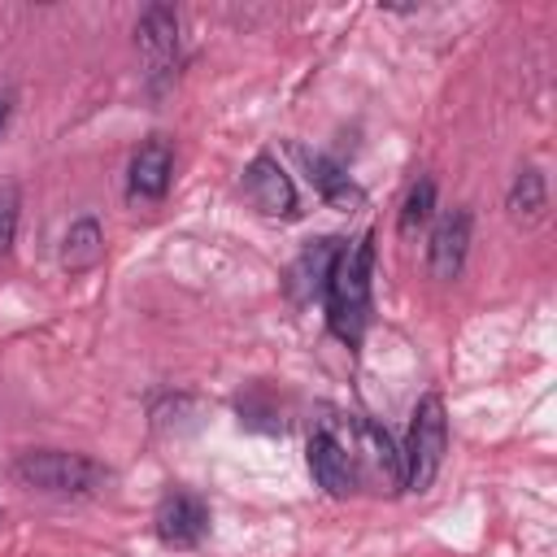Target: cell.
Segmentation results:
<instances>
[{
    "label": "cell",
    "instance_id": "10",
    "mask_svg": "<svg viewBox=\"0 0 557 557\" xmlns=\"http://www.w3.org/2000/svg\"><path fill=\"white\" fill-rule=\"evenodd\" d=\"M339 239H313V244H305V252L292 261V270H287V292H292V300H313V296H322L326 292V278H331V265H335V257H339Z\"/></svg>",
    "mask_w": 557,
    "mask_h": 557
},
{
    "label": "cell",
    "instance_id": "1",
    "mask_svg": "<svg viewBox=\"0 0 557 557\" xmlns=\"http://www.w3.org/2000/svg\"><path fill=\"white\" fill-rule=\"evenodd\" d=\"M370 270H374V235H361L352 248H339L326 278V322L344 344H357L370 318Z\"/></svg>",
    "mask_w": 557,
    "mask_h": 557
},
{
    "label": "cell",
    "instance_id": "11",
    "mask_svg": "<svg viewBox=\"0 0 557 557\" xmlns=\"http://www.w3.org/2000/svg\"><path fill=\"white\" fill-rule=\"evenodd\" d=\"M100 257H104V231H100V222L96 218H74L70 231H65V239H61V265L70 274H87V270L100 265Z\"/></svg>",
    "mask_w": 557,
    "mask_h": 557
},
{
    "label": "cell",
    "instance_id": "5",
    "mask_svg": "<svg viewBox=\"0 0 557 557\" xmlns=\"http://www.w3.org/2000/svg\"><path fill=\"white\" fill-rule=\"evenodd\" d=\"M157 540L170 544V548H196L205 535H209V505L191 492H170L161 505H157Z\"/></svg>",
    "mask_w": 557,
    "mask_h": 557
},
{
    "label": "cell",
    "instance_id": "8",
    "mask_svg": "<svg viewBox=\"0 0 557 557\" xmlns=\"http://www.w3.org/2000/svg\"><path fill=\"white\" fill-rule=\"evenodd\" d=\"M135 44H139L152 74L170 70V61L178 57V13H174V4H148L135 22Z\"/></svg>",
    "mask_w": 557,
    "mask_h": 557
},
{
    "label": "cell",
    "instance_id": "13",
    "mask_svg": "<svg viewBox=\"0 0 557 557\" xmlns=\"http://www.w3.org/2000/svg\"><path fill=\"white\" fill-rule=\"evenodd\" d=\"M352 453H357V461L366 457V461L387 479V487H392V492L405 483L400 453L392 448V440H387V431H383V426H374V422H357V444H352Z\"/></svg>",
    "mask_w": 557,
    "mask_h": 557
},
{
    "label": "cell",
    "instance_id": "9",
    "mask_svg": "<svg viewBox=\"0 0 557 557\" xmlns=\"http://www.w3.org/2000/svg\"><path fill=\"white\" fill-rule=\"evenodd\" d=\"M170 178H174V148L170 139H148L135 148L131 157V196L139 200H161L170 191Z\"/></svg>",
    "mask_w": 557,
    "mask_h": 557
},
{
    "label": "cell",
    "instance_id": "16",
    "mask_svg": "<svg viewBox=\"0 0 557 557\" xmlns=\"http://www.w3.org/2000/svg\"><path fill=\"white\" fill-rule=\"evenodd\" d=\"M17 218H22V191L17 183H0V257L17 239Z\"/></svg>",
    "mask_w": 557,
    "mask_h": 557
},
{
    "label": "cell",
    "instance_id": "2",
    "mask_svg": "<svg viewBox=\"0 0 557 557\" xmlns=\"http://www.w3.org/2000/svg\"><path fill=\"white\" fill-rule=\"evenodd\" d=\"M13 479L35 487V492H52V496H87L109 479V470L83 453L35 448V453H22L13 461Z\"/></svg>",
    "mask_w": 557,
    "mask_h": 557
},
{
    "label": "cell",
    "instance_id": "3",
    "mask_svg": "<svg viewBox=\"0 0 557 557\" xmlns=\"http://www.w3.org/2000/svg\"><path fill=\"white\" fill-rule=\"evenodd\" d=\"M444 453H448V409H444V396L426 392L418 405H413V422H409V444H405V487L409 492H426L444 466Z\"/></svg>",
    "mask_w": 557,
    "mask_h": 557
},
{
    "label": "cell",
    "instance_id": "17",
    "mask_svg": "<svg viewBox=\"0 0 557 557\" xmlns=\"http://www.w3.org/2000/svg\"><path fill=\"white\" fill-rule=\"evenodd\" d=\"M4 122H9V96H0V131H4Z\"/></svg>",
    "mask_w": 557,
    "mask_h": 557
},
{
    "label": "cell",
    "instance_id": "14",
    "mask_svg": "<svg viewBox=\"0 0 557 557\" xmlns=\"http://www.w3.org/2000/svg\"><path fill=\"white\" fill-rule=\"evenodd\" d=\"M305 165H309V178H313V187L331 200V205H357L361 200V191L348 183V174L331 161V157H322V152H305Z\"/></svg>",
    "mask_w": 557,
    "mask_h": 557
},
{
    "label": "cell",
    "instance_id": "15",
    "mask_svg": "<svg viewBox=\"0 0 557 557\" xmlns=\"http://www.w3.org/2000/svg\"><path fill=\"white\" fill-rule=\"evenodd\" d=\"M435 213V183L431 178H418L409 191H405V205H400V235L413 239Z\"/></svg>",
    "mask_w": 557,
    "mask_h": 557
},
{
    "label": "cell",
    "instance_id": "6",
    "mask_svg": "<svg viewBox=\"0 0 557 557\" xmlns=\"http://www.w3.org/2000/svg\"><path fill=\"white\" fill-rule=\"evenodd\" d=\"M244 191L270 218H292L296 213V183L287 178V170L270 152L252 157V165L244 170Z\"/></svg>",
    "mask_w": 557,
    "mask_h": 557
},
{
    "label": "cell",
    "instance_id": "12",
    "mask_svg": "<svg viewBox=\"0 0 557 557\" xmlns=\"http://www.w3.org/2000/svg\"><path fill=\"white\" fill-rule=\"evenodd\" d=\"M505 209H509V218L518 226H531V222L544 218V209H548V183H544V174L535 165H522L513 174L509 196H505Z\"/></svg>",
    "mask_w": 557,
    "mask_h": 557
},
{
    "label": "cell",
    "instance_id": "4",
    "mask_svg": "<svg viewBox=\"0 0 557 557\" xmlns=\"http://www.w3.org/2000/svg\"><path fill=\"white\" fill-rule=\"evenodd\" d=\"M309 470H313L318 487L331 496H348L361 483V466H357L352 444L344 435H335L331 426H318L309 435Z\"/></svg>",
    "mask_w": 557,
    "mask_h": 557
},
{
    "label": "cell",
    "instance_id": "7",
    "mask_svg": "<svg viewBox=\"0 0 557 557\" xmlns=\"http://www.w3.org/2000/svg\"><path fill=\"white\" fill-rule=\"evenodd\" d=\"M470 252V213L466 209H448L440 213V222L431 226V244H426V265L435 278H457Z\"/></svg>",
    "mask_w": 557,
    "mask_h": 557
}]
</instances>
